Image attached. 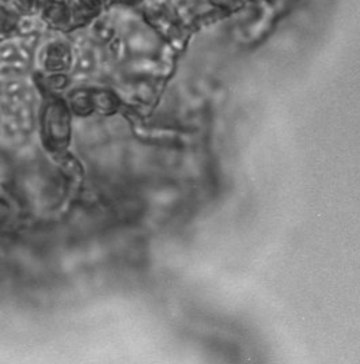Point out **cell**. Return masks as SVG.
I'll use <instances>...</instances> for the list:
<instances>
[{
  "mask_svg": "<svg viewBox=\"0 0 360 364\" xmlns=\"http://www.w3.org/2000/svg\"><path fill=\"white\" fill-rule=\"evenodd\" d=\"M47 132L53 140L63 142L68 135V114L62 105L53 104L47 113Z\"/></svg>",
  "mask_w": 360,
  "mask_h": 364,
  "instance_id": "cell-1",
  "label": "cell"
},
{
  "mask_svg": "<svg viewBox=\"0 0 360 364\" xmlns=\"http://www.w3.org/2000/svg\"><path fill=\"white\" fill-rule=\"evenodd\" d=\"M0 9L11 16H29L37 10V0H0Z\"/></svg>",
  "mask_w": 360,
  "mask_h": 364,
  "instance_id": "cell-2",
  "label": "cell"
},
{
  "mask_svg": "<svg viewBox=\"0 0 360 364\" xmlns=\"http://www.w3.org/2000/svg\"><path fill=\"white\" fill-rule=\"evenodd\" d=\"M68 16V9L63 3H50L44 9V18L56 28L66 25Z\"/></svg>",
  "mask_w": 360,
  "mask_h": 364,
  "instance_id": "cell-3",
  "label": "cell"
}]
</instances>
